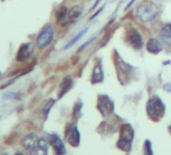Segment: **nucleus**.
Returning a JSON list of instances; mask_svg holds the SVG:
<instances>
[{
    "mask_svg": "<svg viewBox=\"0 0 171 155\" xmlns=\"http://www.w3.org/2000/svg\"><path fill=\"white\" fill-rule=\"evenodd\" d=\"M146 112L148 117L153 121H159L165 114V105L157 96L150 98L146 104Z\"/></svg>",
    "mask_w": 171,
    "mask_h": 155,
    "instance_id": "nucleus-1",
    "label": "nucleus"
},
{
    "mask_svg": "<svg viewBox=\"0 0 171 155\" xmlns=\"http://www.w3.org/2000/svg\"><path fill=\"white\" fill-rule=\"evenodd\" d=\"M134 138V130L129 124H123L120 127V135L117 141V147L120 150L129 152L132 147V141Z\"/></svg>",
    "mask_w": 171,
    "mask_h": 155,
    "instance_id": "nucleus-2",
    "label": "nucleus"
},
{
    "mask_svg": "<svg viewBox=\"0 0 171 155\" xmlns=\"http://www.w3.org/2000/svg\"><path fill=\"white\" fill-rule=\"evenodd\" d=\"M157 9L153 4L148 3V2H144L141 3L139 6L137 7L136 13L137 16L142 22H148L154 18L155 15L157 14Z\"/></svg>",
    "mask_w": 171,
    "mask_h": 155,
    "instance_id": "nucleus-3",
    "label": "nucleus"
},
{
    "mask_svg": "<svg viewBox=\"0 0 171 155\" xmlns=\"http://www.w3.org/2000/svg\"><path fill=\"white\" fill-rule=\"evenodd\" d=\"M97 109L104 118L114 111V103L107 95H99L97 98Z\"/></svg>",
    "mask_w": 171,
    "mask_h": 155,
    "instance_id": "nucleus-4",
    "label": "nucleus"
},
{
    "mask_svg": "<svg viewBox=\"0 0 171 155\" xmlns=\"http://www.w3.org/2000/svg\"><path fill=\"white\" fill-rule=\"evenodd\" d=\"M54 29L51 25H46L42 28L40 33L38 34L37 40H36V44L39 49H44L53 40Z\"/></svg>",
    "mask_w": 171,
    "mask_h": 155,
    "instance_id": "nucleus-5",
    "label": "nucleus"
},
{
    "mask_svg": "<svg viewBox=\"0 0 171 155\" xmlns=\"http://www.w3.org/2000/svg\"><path fill=\"white\" fill-rule=\"evenodd\" d=\"M65 140L73 147L80 144V133L75 124H69L65 128Z\"/></svg>",
    "mask_w": 171,
    "mask_h": 155,
    "instance_id": "nucleus-6",
    "label": "nucleus"
},
{
    "mask_svg": "<svg viewBox=\"0 0 171 155\" xmlns=\"http://www.w3.org/2000/svg\"><path fill=\"white\" fill-rule=\"evenodd\" d=\"M126 41L134 49H140L143 46V38L136 28H129L126 32Z\"/></svg>",
    "mask_w": 171,
    "mask_h": 155,
    "instance_id": "nucleus-7",
    "label": "nucleus"
},
{
    "mask_svg": "<svg viewBox=\"0 0 171 155\" xmlns=\"http://www.w3.org/2000/svg\"><path fill=\"white\" fill-rule=\"evenodd\" d=\"M115 64H116L117 73H118L119 80H120V82L123 84V83H124L123 80L126 79V78H127L129 74L133 71V68H132L130 65H128L127 62H125L124 61H123V59L119 56L118 53L116 55Z\"/></svg>",
    "mask_w": 171,
    "mask_h": 155,
    "instance_id": "nucleus-8",
    "label": "nucleus"
},
{
    "mask_svg": "<svg viewBox=\"0 0 171 155\" xmlns=\"http://www.w3.org/2000/svg\"><path fill=\"white\" fill-rule=\"evenodd\" d=\"M48 142L52 146L55 155H64L66 153V148L61 138L57 134H50L48 135Z\"/></svg>",
    "mask_w": 171,
    "mask_h": 155,
    "instance_id": "nucleus-9",
    "label": "nucleus"
},
{
    "mask_svg": "<svg viewBox=\"0 0 171 155\" xmlns=\"http://www.w3.org/2000/svg\"><path fill=\"white\" fill-rule=\"evenodd\" d=\"M28 152L30 155H47V140H45L44 138H39L38 141L28 149Z\"/></svg>",
    "mask_w": 171,
    "mask_h": 155,
    "instance_id": "nucleus-10",
    "label": "nucleus"
},
{
    "mask_svg": "<svg viewBox=\"0 0 171 155\" xmlns=\"http://www.w3.org/2000/svg\"><path fill=\"white\" fill-rule=\"evenodd\" d=\"M33 52V46L31 43H24L20 46L17 53V61L24 62L32 55Z\"/></svg>",
    "mask_w": 171,
    "mask_h": 155,
    "instance_id": "nucleus-11",
    "label": "nucleus"
},
{
    "mask_svg": "<svg viewBox=\"0 0 171 155\" xmlns=\"http://www.w3.org/2000/svg\"><path fill=\"white\" fill-rule=\"evenodd\" d=\"M72 86H73V79H72L70 76L65 77L64 79L62 80L61 84H60V87H59V91H58L59 99H61L66 93H68V91L72 88Z\"/></svg>",
    "mask_w": 171,
    "mask_h": 155,
    "instance_id": "nucleus-12",
    "label": "nucleus"
},
{
    "mask_svg": "<svg viewBox=\"0 0 171 155\" xmlns=\"http://www.w3.org/2000/svg\"><path fill=\"white\" fill-rule=\"evenodd\" d=\"M146 49L150 53H153V55H157L162 50V44L159 41L157 38L155 37H151L149 38L148 41L146 43Z\"/></svg>",
    "mask_w": 171,
    "mask_h": 155,
    "instance_id": "nucleus-13",
    "label": "nucleus"
},
{
    "mask_svg": "<svg viewBox=\"0 0 171 155\" xmlns=\"http://www.w3.org/2000/svg\"><path fill=\"white\" fill-rule=\"evenodd\" d=\"M160 40L164 46H171V23L165 24L163 27L161 28Z\"/></svg>",
    "mask_w": 171,
    "mask_h": 155,
    "instance_id": "nucleus-14",
    "label": "nucleus"
},
{
    "mask_svg": "<svg viewBox=\"0 0 171 155\" xmlns=\"http://www.w3.org/2000/svg\"><path fill=\"white\" fill-rule=\"evenodd\" d=\"M56 21L60 25H66L68 21V9L66 6H60L56 11Z\"/></svg>",
    "mask_w": 171,
    "mask_h": 155,
    "instance_id": "nucleus-15",
    "label": "nucleus"
},
{
    "mask_svg": "<svg viewBox=\"0 0 171 155\" xmlns=\"http://www.w3.org/2000/svg\"><path fill=\"white\" fill-rule=\"evenodd\" d=\"M104 80V71L102 68V65L100 62L95 65L94 68H93V73H92V79L91 82L92 84H97V83L103 82Z\"/></svg>",
    "mask_w": 171,
    "mask_h": 155,
    "instance_id": "nucleus-16",
    "label": "nucleus"
},
{
    "mask_svg": "<svg viewBox=\"0 0 171 155\" xmlns=\"http://www.w3.org/2000/svg\"><path fill=\"white\" fill-rule=\"evenodd\" d=\"M81 13H82V8L79 5H75L68 10V21L71 23H75L80 17Z\"/></svg>",
    "mask_w": 171,
    "mask_h": 155,
    "instance_id": "nucleus-17",
    "label": "nucleus"
},
{
    "mask_svg": "<svg viewBox=\"0 0 171 155\" xmlns=\"http://www.w3.org/2000/svg\"><path fill=\"white\" fill-rule=\"evenodd\" d=\"M40 138V137H38V135L36 133H30L28 135L25 136V138L23 139L22 141V145L25 147L27 150L35 144L36 142L38 141V139Z\"/></svg>",
    "mask_w": 171,
    "mask_h": 155,
    "instance_id": "nucleus-18",
    "label": "nucleus"
},
{
    "mask_svg": "<svg viewBox=\"0 0 171 155\" xmlns=\"http://www.w3.org/2000/svg\"><path fill=\"white\" fill-rule=\"evenodd\" d=\"M87 30H88V28H84L83 30H81V31L79 32V33H78V34L76 35V36H74V37L72 38V40H71L69 41V43H67V46H65V49H70V47H71L72 46H73V44L76 43L77 41L80 40V38H82V37L84 36V35H85V33L87 32Z\"/></svg>",
    "mask_w": 171,
    "mask_h": 155,
    "instance_id": "nucleus-19",
    "label": "nucleus"
},
{
    "mask_svg": "<svg viewBox=\"0 0 171 155\" xmlns=\"http://www.w3.org/2000/svg\"><path fill=\"white\" fill-rule=\"evenodd\" d=\"M83 104L81 101H78V102L75 104L73 107V117L75 119H79L81 116V110H82Z\"/></svg>",
    "mask_w": 171,
    "mask_h": 155,
    "instance_id": "nucleus-20",
    "label": "nucleus"
},
{
    "mask_svg": "<svg viewBox=\"0 0 171 155\" xmlns=\"http://www.w3.org/2000/svg\"><path fill=\"white\" fill-rule=\"evenodd\" d=\"M143 155H153L152 145L149 140H145L143 146Z\"/></svg>",
    "mask_w": 171,
    "mask_h": 155,
    "instance_id": "nucleus-21",
    "label": "nucleus"
},
{
    "mask_svg": "<svg viewBox=\"0 0 171 155\" xmlns=\"http://www.w3.org/2000/svg\"><path fill=\"white\" fill-rule=\"evenodd\" d=\"M54 104H55V101H54V100H50L49 102H48V103L46 104V106L44 107L43 113H44V116H45V118H46L47 116H48V114H49L50 110H51V108H52V107H53V105H54Z\"/></svg>",
    "mask_w": 171,
    "mask_h": 155,
    "instance_id": "nucleus-22",
    "label": "nucleus"
},
{
    "mask_svg": "<svg viewBox=\"0 0 171 155\" xmlns=\"http://www.w3.org/2000/svg\"><path fill=\"white\" fill-rule=\"evenodd\" d=\"M96 40V37H92L91 38V40H87L86 41V43H84L83 44V46H81V47H80V49H79V50H83V49H86V47L87 46H90V44H91L92 43H93V41H94Z\"/></svg>",
    "mask_w": 171,
    "mask_h": 155,
    "instance_id": "nucleus-23",
    "label": "nucleus"
},
{
    "mask_svg": "<svg viewBox=\"0 0 171 155\" xmlns=\"http://www.w3.org/2000/svg\"><path fill=\"white\" fill-rule=\"evenodd\" d=\"M163 90L167 93H170L171 92V84L170 83H166L165 85H163Z\"/></svg>",
    "mask_w": 171,
    "mask_h": 155,
    "instance_id": "nucleus-24",
    "label": "nucleus"
},
{
    "mask_svg": "<svg viewBox=\"0 0 171 155\" xmlns=\"http://www.w3.org/2000/svg\"><path fill=\"white\" fill-rule=\"evenodd\" d=\"M13 97H14L13 93H8L4 96V99H11V98H13Z\"/></svg>",
    "mask_w": 171,
    "mask_h": 155,
    "instance_id": "nucleus-25",
    "label": "nucleus"
},
{
    "mask_svg": "<svg viewBox=\"0 0 171 155\" xmlns=\"http://www.w3.org/2000/svg\"><path fill=\"white\" fill-rule=\"evenodd\" d=\"M135 2V0H131L130 2H129V3L127 4V6H126V8H125V10H127V9H129V8H130L131 6H132V4H133Z\"/></svg>",
    "mask_w": 171,
    "mask_h": 155,
    "instance_id": "nucleus-26",
    "label": "nucleus"
},
{
    "mask_svg": "<svg viewBox=\"0 0 171 155\" xmlns=\"http://www.w3.org/2000/svg\"><path fill=\"white\" fill-rule=\"evenodd\" d=\"M100 1H101V0H97V1H96L95 3H94V5H93V6H92V8H91V9H90V11H92L93 9H94V8H95V7L97 6V5L99 4V2H100Z\"/></svg>",
    "mask_w": 171,
    "mask_h": 155,
    "instance_id": "nucleus-27",
    "label": "nucleus"
},
{
    "mask_svg": "<svg viewBox=\"0 0 171 155\" xmlns=\"http://www.w3.org/2000/svg\"><path fill=\"white\" fill-rule=\"evenodd\" d=\"M168 130H169V132H170V134H171V126H169V128H168Z\"/></svg>",
    "mask_w": 171,
    "mask_h": 155,
    "instance_id": "nucleus-28",
    "label": "nucleus"
},
{
    "mask_svg": "<svg viewBox=\"0 0 171 155\" xmlns=\"http://www.w3.org/2000/svg\"><path fill=\"white\" fill-rule=\"evenodd\" d=\"M15 155H23V154H22V153H19V152H18V153H16Z\"/></svg>",
    "mask_w": 171,
    "mask_h": 155,
    "instance_id": "nucleus-29",
    "label": "nucleus"
}]
</instances>
